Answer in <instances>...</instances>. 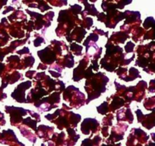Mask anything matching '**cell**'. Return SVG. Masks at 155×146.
Here are the masks:
<instances>
[{
    "label": "cell",
    "mask_w": 155,
    "mask_h": 146,
    "mask_svg": "<svg viewBox=\"0 0 155 146\" xmlns=\"http://www.w3.org/2000/svg\"><path fill=\"white\" fill-rule=\"evenodd\" d=\"M151 135H152V137H153V139L155 141V133L151 134Z\"/></svg>",
    "instance_id": "cell-1"
},
{
    "label": "cell",
    "mask_w": 155,
    "mask_h": 146,
    "mask_svg": "<svg viewBox=\"0 0 155 146\" xmlns=\"http://www.w3.org/2000/svg\"><path fill=\"white\" fill-rule=\"evenodd\" d=\"M154 26H155V25H154ZM154 30H155V27H154Z\"/></svg>",
    "instance_id": "cell-2"
}]
</instances>
